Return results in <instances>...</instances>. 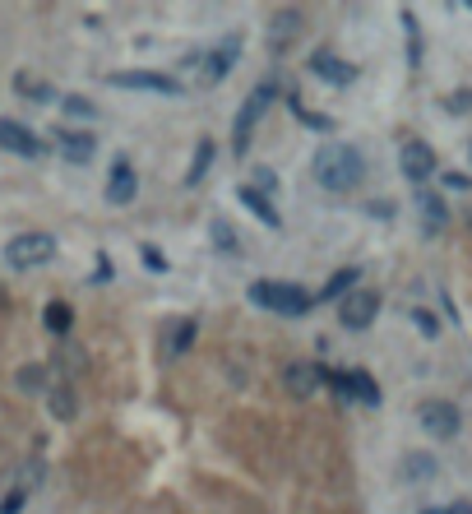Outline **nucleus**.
I'll list each match as a JSON object with an SVG mask.
<instances>
[{"label": "nucleus", "mask_w": 472, "mask_h": 514, "mask_svg": "<svg viewBox=\"0 0 472 514\" xmlns=\"http://www.w3.org/2000/svg\"><path fill=\"white\" fill-rule=\"evenodd\" d=\"M269 97H274V79H264V84L251 93V102H245V107L236 112V126H232V149L245 158V149H251V130H255V121L264 116V107H269Z\"/></svg>", "instance_id": "nucleus-5"}, {"label": "nucleus", "mask_w": 472, "mask_h": 514, "mask_svg": "<svg viewBox=\"0 0 472 514\" xmlns=\"http://www.w3.org/2000/svg\"><path fill=\"white\" fill-rule=\"evenodd\" d=\"M445 186H454V191H468V186H472V176H463V172H445Z\"/></svg>", "instance_id": "nucleus-31"}, {"label": "nucleus", "mask_w": 472, "mask_h": 514, "mask_svg": "<svg viewBox=\"0 0 472 514\" xmlns=\"http://www.w3.org/2000/svg\"><path fill=\"white\" fill-rule=\"evenodd\" d=\"M357 283H361V269H338L329 283L320 287V301H343L347 292H357Z\"/></svg>", "instance_id": "nucleus-16"}, {"label": "nucleus", "mask_w": 472, "mask_h": 514, "mask_svg": "<svg viewBox=\"0 0 472 514\" xmlns=\"http://www.w3.org/2000/svg\"><path fill=\"white\" fill-rule=\"evenodd\" d=\"M24 501H28V491H24V487H14L10 496L0 501V514H19V510H24Z\"/></svg>", "instance_id": "nucleus-28"}, {"label": "nucleus", "mask_w": 472, "mask_h": 514, "mask_svg": "<svg viewBox=\"0 0 472 514\" xmlns=\"http://www.w3.org/2000/svg\"><path fill=\"white\" fill-rule=\"evenodd\" d=\"M422 514H445V510H422Z\"/></svg>", "instance_id": "nucleus-34"}, {"label": "nucleus", "mask_w": 472, "mask_h": 514, "mask_svg": "<svg viewBox=\"0 0 472 514\" xmlns=\"http://www.w3.org/2000/svg\"><path fill=\"white\" fill-rule=\"evenodd\" d=\"M236 199H241V204H245V209H251V214H255V218L264 222V228H282V214L274 209V199H269V195H264V191H255V186H251V181H245V186L236 191Z\"/></svg>", "instance_id": "nucleus-14"}, {"label": "nucleus", "mask_w": 472, "mask_h": 514, "mask_svg": "<svg viewBox=\"0 0 472 514\" xmlns=\"http://www.w3.org/2000/svg\"><path fill=\"white\" fill-rule=\"evenodd\" d=\"M361 172H366V158L352 149V144H320V153H315V181L324 191H334V195H343V191H352L357 181H361Z\"/></svg>", "instance_id": "nucleus-1"}, {"label": "nucleus", "mask_w": 472, "mask_h": 514, "mask_svg": "<svg viewBox=\"0 0 472 514\" xmlns=\"http://www.w3.org/2000/svg\"><path fill=\"white\" fill-rule=\"evenodd\" d=\"M417 417H422V431H426V436H436V440H454L459 431H463V413H459L454 403H445V399L426 403Z\"/></svg>", "instance_id": "nucleus-7"}, {"label": "nucleus", "mask_w": 472, "mask_h": 514, "mask_svg": "<svg viewBox=\"0 0 472 514\" xmlns=\"http://www.w3.org/2000/svg\"><path fill=\"white\" fill-rule=\"evenodd\" d=\"M0 149H10L19 158H37L43 153V139H37L28 126H19V121H0Z\"/></svg>", "instance_id": "nucleus-12"}, {"label": "nucleus", "mask_w": 472, "mask_h": 514, "mask_svg": "<svg viewBox=\"0 0 472 514\" xmlns=\"http://www.w3.org/2000/svg\"><path fill=\"white\" fill-rule=\"evenodd\" d=\"M143 260H149V269H158V274H162V269H167V260H162V255H158V245H143Z\"/></svg>", "instance_id": "nucleus-30"}, {"label": "nucleus", "mask_w": 472, "mask_h": 514, "mask_svg": "<svg viewBox=\"0 0 472 514\" xmlns=\"http://www.w3.org/2000/svg\"><path fill=\"white\" fill-rule=\"evenodd\" d=\"M472 107V93H454L449 97V112H468Z\"/></svg>", "instance_id": "nucleus-32"}, {"label": "nucleus", "mask_w": 472, "mask_h": 514, "mask_svg": "<svg viewBox=\"0 0 472 514\" xmlns=\"http://www.w3.org/2000/svg\"><path fill=\"white\" fill-rule=\"evenodd\" d=\"M445 514H472V501H454V505H449Z\"/></svg>", "instance_id": "nucleus-33"}, {"label": "nucleus", "mask_w": 472, "mask_h": 514, "mask_svg": "<svg viewBox=\"0 0 472 514\" xmlns=\"http://www.w3.org/2000/svg\"><path fill=\"white\" fill-rule=\"evenodd\" d=\"M47 399H51V417H56V422H70V417L79 413V403H74V389H70V385H56Z\"/></svg>", "instance_id": "nucleus-22"}, {"label": "nucleus", "mask_w": 472, "mask_h": 514, "mask_svg": "<svg viewBox=\"0 0 472 514\" xmlns=\"http://www.w3.org/2000/svg\"><path fill=\"white\" fill-rule=\"evenodd\" d=\"M107 84H116V89H135V93L181 97V79H172V74H158V70H116V74H107Z\"/></svg>", "instance_id": "nucleus-4"}, {"label": "nucleus", "mask_w": 472, "mask_h": 514, "mask_svg": "<svg viewBox=\"0 0 472 514\" xmlns=\"http://www.w3.org/2000/svg\"><path fill=\"white\" fill-rule=\"evenodd\" d=\"M43 324L51 329V334H70V324H74V311L66 301H47L43 306Z\"/></svg>", "instance_id": "nucleus-21"}, {"label": "nucleus", "mask_w": 472, "mask_h": 514, "mask_svg": "<svg viewBox=\"0 0 472 514\" xmlns=\"http://www.w3.org/2000/svg\"><path fill=\"white\" fill-rule=\"evenodd\" d=\"M413 324L422 329V334H426V339H436V334H440V320H436V315H430V311H413Z\"/></svg>", "instance_id": "nucleus-27"}, {"label": "nucleus", "mask_w": 472, "mask_h": 514, "mask_svg": "<svg viewBox=\"0 0 472 514\" xmlns=\"http://www.w3.org/2000/svg\"><path fill=\"white\" fill-rule=\"evenodd\" d=\"M213 158H218V149H213V139H199L195 144V158H190V172H186V186H199L204 176H209V167H213Z\"/></svg>", "instance_id": "nucleus-17"}, {"label": "nucleus", "mask_w": 472, "mask_h": 514, "mask_svg": "<svg viewBox=\"0 0 472 514\" xmlns=\"http://www.w3.org/2000/svg\"><path fill=\"white\" fill-rule=\"evenodd\" d=\"M375 315H380V292H371V287H357L338 301V324L347 329H371Z\"/></svg>", "instance_id": "nucleus-6"}, {"label": "nucleus", "mask_w": 472, "mask_h": 514, "mask_svg": "<svg viewBox=\"0 0 472 514\" xmlns=\"http://www.w3.org/2000/svg\"><path fill=\"white\" fill-rule=\"evenodd\" d=\"M14 89H19V93H28V97H37V102H56V93H51L47 84H37V79H28V74H19V79H14Z\"/></svg>", "instance_id": "nucleus-24"}, {"label": "nucleus", "mask_w": 472, "mask_h": 514, "mask_svg": "<svg viewBox=\"0 0 472 514\" xmlns=\"http://www.w3.org/2000/svg\"><path fill=\"white\" fill-rule=\"evenodd\" d=\"M236 56H241V37L232 33V37H222V43L209 51V60H204V79H209V84H222V79L232 74Z\"/></svg>", "instance_id": "nucleus-10"}, {"label": "nucleus", "mask_w": 472, "mask_h": 514, "mask_svg": "<svg viewBox=\"0 0 472 514\" xmlns=\"http://www.w3.org/2000/svg\"><path fill=\"white\" fill-rule=\"evenodd\" d=\"M66 112H70V116H84V121H93V116H97V107H93L89 97H79V93H70V97H66Z\"/></svg>", "instance_id": "nucleus-26"}, {"label": "nucleus", "mask_w": 472, "mask_h": 514, "mask_svg": "<svg viewBox=\"0 0 472 514\" xmlns=\"http://www.w3.org/2000/svg\"><path fill=\"white\" fill-rule=\"evenodd\" d=\"M56 139H60V158L66 162H93L97 153V139L89 130H60Z\"/></svg>", "instance_id": "nucleus-15"}, {"label": "nucleus", "mask_w": 472, "mask_h": 514, "mask_svg": "<svg viewBox=\"0 0 472 514\" xmlns=\"http://www.w3.org/2000/svg\"><path fill=\"white\" fill-rule=\"evenodd\" d=\"M209 241L218 245L222 255H241V237H236V228H232L228 218H213L209 222Z\"/></svg>", "instance_id": "nucleus-19"}, {"label": "nucleus", "mask_w": 472, "mask_h": 514, "mask_svg": "<svg viewBox=\"0 0 472 514\" xmlns=\"http://www.w3.org/2000/svg\"><path fill=\"white\" fill-rule=\"evenodd\" d=\"M135 195H139V176H135L130 162L120 158L116 167H112V176H107V199H112V204H130Z\"/></svg>", "instance_id": "nucleus-13"}, {"label": "nucleus", "mask_w": 472, "mask_h": 514, "mask_svg": "<svg viewBox=\"0 0 472 514\" xmlns=\"http://www.w3.org/2000/svg\"><path fill=\"white\" fill-rule=\"evenodd\" d=\"M251 301L264 306V311H278V315H301L311 311V292L297 283H278V278H259L251 283Z\"/></svg>", "instance_id": "nucleus-2"}, {"label": "nucleus", "mask_w": 472, "mask_h": 514, "mask_svg": "<svg viewBox=\"0 0 472 514\" xmlns=\"http://www.w3.org/2000/svg\"><path fill=\"white\" fill-rule=\"evenodd\" d=\"M311 70L324 79V84H334V89L357 84V66H352V60H343V56H334V51H315L311 56Z\"/></svg>", "instance_id": "nucleus-9"}, {"label": "nucleus", "mask_w": 472, "mask_h": 514, "mask_svg": "<svg viewBox=\"0 0 472 514\" xmlns=\"http://www.w3.org/2000/svg\"><path fill=\"white\" fill-rule=\"evenodd\" d=\"M56 260V237L51 232H19L5 245V264L10 269H43Z\"/></svg>", "instance_id": "nucleus-3"}, {"label": "nucleus", "mask_w": 472, "mask_h": 514, "mask_svg": "<svg viewBox=\"0 0 472 514\" xmlns=\"http://www.w3.org/2000/svg\"><path fill=\"white\" fill-rule=\"evenodd\" d=\"M190 343H195V320H176V329L167 334V353H172V357H181Z\"/></svg>", "instance_id": "nucleus-23"}, {"label": "nucleus", "mask_w": 472, "mask_h": 514, "mask_svg": "<svg viewBox=\"0 0 472 514\" xmlns=\"http://www.w3.org/2000/svg\"><path fill=\"white\" fill-rule=\"evenodd\" d=\"M398 162H403V176L417 181V186L436 176V149H430V144H422V139H407L403 149H398Z\"/></svg>", "instance_id": "nucleus-8"}, {"label": "nucleus", "mask_w": 472, "mask_h": 514, "mask_svg": "<svg viewBox=\"0 0 472 514\" xmlns=\"http://www.w3.org/2000/svg\"><path fill=\"white\" fill-rule=\"evenodd\" d=\"M417 209H422V218H426V228H445V222H449L445 199H440V195H430V191L417 195Z\"/></svg>", "instance_id": "nucleus-20"}, {"label": "nucleus", "mask_w": 472, "mask_h": 514, "mask_svg": "<svg viewBox=\"0 0 472 514\" xmlns=\"http://www.w3.org/2000/svg\"><path fill=\"white\" fill-rule=\"evenodd\" d=\"M282 385L292 389L297 399H311L315 389L324 385V366H315V362H287V371H282Z\"/></svg>", "instance_id": "nucleus-11"}, {"label": "nucleus", "mask_w": 472, "mask_h": 514, "mask_svg": "<svg viewBox=\"0 0 472 514\" xmlns=\"http://www.w3.org/2000/svg\"><path fill=\"white\" fill-rule=\"evenodd\" d=\"M14 380H19V389H43L47 385V366H24Z\"/></svg>", "instance_id": "nucleus-25"}, {"label": "nucleus", "mask_w": 472, "mask_h": 514, "mask_svg": "<svg viewBox=\"0 0 472 514\" xmlns=\"http://www.w3.org/2000/svg\"><path fill=\"white\" fill-rule=\"evenodd\" d=\"M347 380H352V403H366V408H380V403H384V399H380V385H375L371 371H352Z\"/></svg>", "instance_id": "nucleus-18"}, {"label": "nucleus", "mask_w": 472, "mask_h": 514, "mask_svg": "<svg viewBox=\"0 0 472 514\" xmlns=\"http://www.w3.org/2000/svg\"><path fill=\"white\" fill-rule=\"evenodd\" d=\"M407 468H413L407 478L417 482V478H426V472H430V459H426V455H407Z\"/></svg>", "instance_id": "nucleus-29"}]
</instances>
